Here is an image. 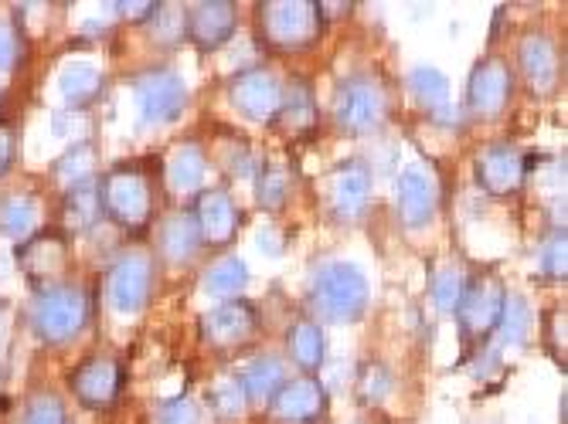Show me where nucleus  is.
<instances>
[{
  "label": "nucleus",
  "mask_w": 568,
  "mask_h": 424,
  "mask_svg": "<svg viewBox=\"0 0 568 424\" xmlns=\"http://www.w3.org/2000/svg\"><path fill=\"white\" fill-rule=\"evenodd\" d=\"M372 286L354 261H324L310 282V302L327 323H357L368 309Z\"/></svg>",
  "instance_id": "f257e3e1"
},
{
  "label": "nucleus",
  "mask_w": 568,
  "mask_h": 424,
  "mask_svg": "<svg viewBox=\"0 0 568 424\" xmlns=\"http://www.w3.org/2000/svg\"><path fill=\"white\" fill-rule=\"evenodd\" d=\"M260 38L273 51L314 48L324 31V8L314 0H266L255 8Z\"/></svg>",
  "instance_id": "f03ea898"
},
{
  "label": "nucleus",
  "mask_w": 568,
  "mask_h": 424,
  "mask_svg": "<svg viewBox=\"0 0 568 424\" xmlns=\"http://www.w3.org/2000/svg\"><path fill=\"white\" fill-rule=\"evenodd\" d=\"M89 323V296L82 286L72 282H55L34 292L31 299V327L38 340L59 347L69 343L72 337L82 333Z\"/></svg>",
  "instance_id": "7ed1b4c3"
},
{
  "label": "nucleus",
  "mask_w": 568,
  "mask_h": 424,
  "mask_svg": "<svg viewBox=\"0 0 568 424\" xmlns=\"http://www.w3.org/2000/svg\"><path fill=\"white\" fill-rule=\"evenodd\" d=\"M99 197H102V215H106L113 225H120L123 231L140 235L150 228L153 187H150V177L136 164H123L102 177Z\"/></svg>",
  "instance_id": "20e7f679"
},
{
  "label": "nucleus",
  "mask_w": 568,
  "mask_h": 424,
  "mask_svg": "<svg viewBox=\"0 0 568 424\" xmlns=\"http://www.w3.org/2000/svg\"><path fill=\"white\" fill-rule=\"evenodd\" d=\"M388 116V95L378 79L372 75H351L337 85L334 95V120L337 130L347 136H368Z\"/></svg>",
  "instance_id": "39448f33"
},
{
  "label": "nucleus",
  "mask_w": 568,
  "mask_h": 424,
  "mask_svg": "<svg viewBox=\"0 0 568 424\" xmlns=\"http://www.w3.org/2000/svg\"><path fill=\"white\" fill-rule=\"evenodd\" d=\"M133 99L143 126H168L187 110V82L171 69H153L136 79Z\"/></svg>",
  "instance_id": "423d86ee"
},
{
  "label": "nucleus",
  "mask_w": 568,
  "mask_h": 424,
  "mask_svg": "<svg viewBox=\"0 0 568 424\" xmlns=\"http://www.w3.org/2000/svg\"><path fill=\"white\" fill-rule=\"evenodd\" d=\"M153 286V261L143 251H126L113 261V269L106 276V299L120 316H136Z\"/></svg>",
  "instance_id": "0eeeda50"
},
{
  "label": "nucleus",
  "mask_w": 568,
  "mask_h": 424,
  "mask_svg": "<svg viewBox=\"0 0 568 424\" xmlns=\"http://www.w3.org/2000/svg\"><path fill=\"white\" fill-rule=\"evenodd\" d=\"M69 384H72V394H75V401L82 407H89V411H106L120 397L123 366H120V360H113L106 353H92V356H85L72 370Z\"/></svg>",
  "instance_id": "6e6552de"
},
{
  "label": "nucleus",
  "mask_w": 568,
  "mask_h": 424,
  "mask_svg": "<svg viewBox=\"0 0 568 424\" xmlns=\"http://www.w3.org/2000/svg\"><path fill=\"white\" fill-rule=\"evenodd\" d=\"M439 204V184L433 167L408 164L395 180V210L405 228H426L436 218Z\"/></svg>",
  "instance_id": "1a4fd4ad"
},
{
  "label": "nucleus",
  "mask_w": 568,
  "mask_h": 424,
  "mask_svg": "<svg viewBox=\"0 0 568 424\" xmlns=\"http://www.w3.org/2000/svg\"><path fill=\"white\" fill-rule=\"evenodd\" d=\"M255 333H260V312L242 299H225L201 316V340L219 350L245 347Z\"/></svg>",
  "instance_id": "9d476101"
},
{
  "label": "nucleus",
  "mask_w": 568,
  "mask_h": 424,
  "mask_svg": "<svg viewBox=\"0 0 568 424\" xmlns=\"http://www.w3.org/2000/svg\"><path fill=\"white\" fill-rule=\"evenodd\" d=\"M229 102L248 123H270L280 113L283 85L276 82V75H270L263 69H245L229 82Z\"/></svg>",
  "instance_id": "9b49d317"
},
{
  "label": "nucleus",
  "mask_w": 568,
  "mask_h": 424,
  "mask_svg": "<svg viewBox=\"0 0 568 424\" xmlns=\"http://www.w3.org/2000/svg\"><path fill=\"white\" fill-rule=\"evenodd\" d=\"M474 174H477V184L494 194V197H507L514 194L525 177H528V164H525V156L521 149L514 146V143H490L477 153V161H474Z\"/></svg>",
  "instance_id": "f8f14e48"
},
{
  "label": "nucleus",
  "mask_w": 568,
  "mask_h": 424,
  "mask_svg": "<svg viewBox=\"0 0 568 424\" xmlns=\"http://www.w3.org/2000/svg\"><path fill=\"white\" fill-rule=\"evenodd\" d=\"M514 92V75L507 69V62L500 59H484L467 82V105L477 120H497Z\"/></svg>",
  "instance_id": "ddd939ff"
},
{
  "label": "nucleus",
  "mask_w": 568,
  "mask_h": 424,
  "mask_svg": "<svg viewBox=\"0 0 568 424\" xmlns=\"http://www.w3.org/2000/svg\"><path fill=\"white\" fill-rule=\"evenodd\" d=\"M18 261H21V272L38 286H55L65 269H69V241L65 235L59 231H44V235H31L21 251H18Z\"/></svg>",
  "instance_id": "4468645a"
},
{
  "label": "nucleus",
  "mask_w": 568,
  "mask_h": 424,
  "mask_svg": "<svg viewBox=\"0 0 568 424\" xmlns=\"http://www.w3.org/2000/svg\"><path fill=\"white\" fill-rule=\"evenodd\" d=\"M504 296H507L504 286L490 276L467 282V292H463V299L456 306L463 333L474 337V340H484L487 333H494L497 320H500V309H504Z\"/></svg>",
  "instance_id": "2eb2a0df"
},
{
  "label": "nucleus",
  "mask_w": 568,
  "mask_h": 424,
  "mask_svg": "<svg viewBox=\"0 0 568 424\" xmlns=\"http://www.w3.org/2000/svg\"><path fill=\"white\" fill-rule=\"evenodd\" d=\"M324 384L317 378H296L273 394L270 417L276 424H314L324 411Z\"/></svg>",
  "instance_id": "dca6fc26"
},
{
  "label": "nucleus",
  "mask_w": 568,
  "mask_h": 424,
  "mask_svg": "<svg viewBox=\"0 0 568 424\" xmlns=\"http://www.w3.org/2000/svg\"><path fill=\"white\" fill-rule=\"evenodd\" d=\"M239 28V8L229 0H204L187 11V38L201 51H219L235 38Z\"/></svg>",
  "instance_id": "f3484780"
},
{
  "label": "nucleus",
  "mask_w": 568,
  "mask_h": 424,
  "mask_svg": "<svg viewBox=\"0 0 568 424\" xmlns=\"http://www.w3.org/2000/svg\"><path fill=\"white\" fill-rule=\"evenodd\" d=\"M194 221L201 231V241L209 245H229L239 231V207L235 197L222 187L215 190H201L194 204Z\"/></svg>",
  "instance_id": "a211bd4d"
},
{
  "label": "nucleus",
  "mask_w": 568,
  "mask_h": 424,
  "mask_svg": "<svg viewBox=\"0 0 568 424\" xmlns=\"http://www.w3.org/2000/svg\"><path fill=\"white\" fill-rule=\"evenodd\" d=\"M331 200L344 221L365 215L372 200V167L365 161H347L344 167H337L331 180Z\"/></svg>",
  "instance_id": "6ab92c4d"
},
{
  "label": "nucleus",
  "mask_w": 568,
  "mask_h": 424,
  "mask_svg": "<svg viewBox=\"0 0 568 424\" xmlns=\"http://www.w3.org/2000/svg\"><path fill=\"white\" fill-rule=\"evenodd\" d=\"M518 65L535 95H551L558 85V48L548 34H528L518 48Z\"/></svg>",
  "instance_id": "aec40b11"
},
{
  "label": "nucleus",
  "mask_w": 568,
  "mask_h": 424,
  "mask_svg": "<svg viewBox=\"0 0 568 424\" xmlns=\"http://www.w3.org/2000/svg\"><path fill=\"white\" fill-rule=\"evenodd\" d=\"M239 384L245 391V401H273V394L286 384V363L276 353H263L242 366Z\"/></svg>",
  "instance_id": "412c9836"
},
{
  "label": "nucleus",
  "mask_w": 568,
  "mask_h": 424,
  "mask_svg": "<svg viewBox=\"0 0 568 424\" xmlns=\"http://www.w3.org/2000/svg\"><path fill=\"white\" fill-rule=\"evenodd\" d=\"M408 92L416 99L426 113H433L436 120H449L453 113V95H449V79L433 69V65H416L408 72Z\"/></svg>",
  "instance_id": "4be33fe9"
},
{
  "label": "nucleus",
  "mask_w": 568,
  "mask_h": 424,
  "mask_svg": "<svg viewBox=\"0 0 568 424\" xmlns=\"http://www.w3.org/2000/svg\"><path fill=\"white\" fill-rule=\"evenodd\" d=\"M102 92V72L95 62L89 59H72L62 65L59 72V95L69 110H79V105H89L95 95Z\"/></svg>",
  "instance_id": "5701e85b"
},
{
  "label": "nucleus",
  "mask_w": 568,
  "mask_h": 424,
  "mask_svg": "<svg viewBox=\"0 0 568 424\" xmlns=\"http://www.w3.org/2000/svg\"><path fill=\"white\" fill-rule=\"evenodd\" d=\"M158 245L171 265H187L201 248V231L194 215H171L158 231Z\"/></svg>",
  "instance_id": "b1692460"
},
{
  "label": "nucleus",
  "mask_w": 568,
  "mask_h": 424,
  "mask_svg": "<svg viewBox=\"0 0 568 424\" xmlns=\"http://www.w3.org/2000/svg\"><path fill=\"white\" fill-rule=\"evenodd\" d=\"M276 120L293 133V136H303L317 126V102H314V92H310L306 82H290L283 89V102H280V113Z\"/></svg>",
  "instance_id": "393cba45"
},
{
  "label": "nucleus",
  "mask_w": 568,
  "mask_h": 424,
  "mask_svg": "<svg viewBox=\"0 0 568 424\" xmlns=\"http://www.w3.org/2000/svg\"><path fill=\"white\" fill-rule=\"evenodd\" d=\"M38 228V200L28 194H14L0 200V235L11 241H28Z\"/></svg>",
  "instance_id": "a878e982"
},
{
  "label": "nucleus",
  "mask_w": 568,
  "mask_h": 424,
  "mask_svg": "<svg viewBox=\"0 0 568 424\" xmlns=\"http://www.w3.org/2000/svg\"><path fill=\"white\" fill-rule=\"evenodd\" d=\"M204 174H209V161H204L201 146L184 143V146L174 149L171 164H168V177H171V187H174V190H181V194L201 190Z\"/></svg>",
  "instance_id": "bb28decb"
},
{
  "label": "nucleus",
  "mask_w": 568,
  "mask_h": 424,
  "mask_svg": "<svg viewBox=\"0 0 568 424\" xmlns=\"http://www.w3.org/2000/svg\"><path fill=\"white\" fill-rule=\"evenodd\" d=\"M99 218H102L99 180H85V184L65 190V225L72 231H89Z\"/></svg>",
  "instance_id": "cd10ccee"
},
{
  "label": "nucleus",
  "mask_w": 568,
  "mask_h": 424,
  "mask_svg": "<svg viewBox=\"0 0 568 424\" xmlns=\"http://www.w3.org/2000/svg\"><path fill=\"white\" fill-rule=\"evenodd\" d=\"M286 343H290L293 360H296L303 370H317V366L324 363L327 340H324L321 323H314V320H300V323H293L290 333H286Z\"/></svg>",
  "instance_id": "c85d7f7f"
},
{
  "label": "nucleus",
  "mask_w": 568,
  "mask_h": 424,
  "mask_svg": "<svg viewBox=\"0 0 568 424\" xmlns=\"http://www.w3.org/2000/svg\"><path fill=\"white\" fill-rule=\"evenodd\" d=\"M51 174H55V180H62L65 187H79L85 180H95V146L89 139L69 146L55 167H51Z\"/></svg>",
  "instance_id": "c756f323"
},
{
  "label": "nucleus",
  "mask_w": 568,
  "mask_h": 424,
  "mask_svg": "<svg viewBox=\"0 0 568 424\" xmlns=\"http://www.w3.org/2000/svg\"><path fill=\"white\" fill-rule=\"evenodd\" d=\"M531 333V306L525 296H504V309L497 320V337L500 347H525Z\"/></svg>",
  "instance_id": "7c9ffc66"
},
{
  "label": "nucleus",
  "mask_w": 568,
  "mask_h": 424,
  "mask_svg": "<svg viewBox=\"0 0 568 424\" xmlns=\"http://www.w3.org/2000/svg\"><path fill=\"white\" fill-rule=\"evenodd\" d=\"M204 292L209 296H222V299H235L245 286H248V269H245V261L242 258H222L215 261L209 272H204L201 279Z\"/></svg>",
  "instance_id": "2f4dec72"
},
{
  "label": "nucleus",
  "mask_w": 568,
  "mask_h": 424,
  "mask_svg": "<svg viewBox=\"0 0 568 424\" xmlns=\"http://www.w3.org/2000/svg\"><path fill=\"white\" fill-rule=\"evenodd\" d=\"M209 407L219 414V417H239L245 411V391L239 384L235 374H222L209 384Z\"/></svg>",
  "instance_id": "473e14b6"
},
{
  "label": "nucleus",
  "mask_w": 568,
  "mask_h": 424,
  "mask_svg": "<svg viewBox=\"0 0 568 424\" xmlns=\"http://www.w3.org/2000/svg\"><path fill=\"white\" fill-rule=\"evenodd\" d=\"M290 194V174L283 164L270 161L263 170H260V180H255V200H260V207H270L276 210Z\"/></svg>",
  "instance_id": "72a5a7b5"
},
{
  "label": "nucleus",
  "mask_w": 568,
  "mask_h": 424,
  "mask_svg": "<svg viewBox=\"0 0 568 424\" xmlns=\"http://www.w3.org/2000/svg\"><path fill=\"white\" fill-rule=\"evenodd\" d=\"M463 292H467V276H463L459 269H443L433 282V299H436L439 312H456Z\"/></svg>",
  "instance_id": "f704fd0d"
},
{
  "label": "nucleus",
  "mask_w": 568,
  "mask_h": 424,
  "mask_svg": "<svg viewBox=\"0 0 568 424\" xmlns=\"http://www.w3.org/2000/svg\"><path fill=\"white\" fill-rule=\"evenodd\" d=\"M150 24H153V34H158L161 44H178L187 34V14L181 8H171V4H158Z\"/></svg>",
  "instance_id": "c9c22d12"
},
{
  "label": "nucleus",
  "mask_w": 568,
  "mask_h": 424,
  "mask_svg": "<svg viewBox=\"0 0 568 424\" xmlns=\"http://www.w3.org/2000/svg\"><path fill=\"white\" fill-rule=\"evenodd\" d=\"M18 424H65V407L55 394H34L24 411H21V421Z\"/></svg>",
  "instance_id": "e433bc0d"
},
{
  "label": "nucleus",
  "mask_w": 568,
  "mask_h": 424,
  "mask_svg": "<svg viewBox=\"0 0 568 424\" xmlns=\"http://www.w3.org/2000/svg\"><path fill=\"white\" fill-rule=\"evenodd\" d=\"M565 255H568L565 231H555V235L545 241V248H541V272H545L548 279H561V282H565V276H568V261H565Z\"/></svg>",
  "instance_id": "4c0bfd02"
},
{
  "label": "nucleus",
  "mask_w": 568,
  "mask_h": 424,
  "mask_svg": "<svg viewBox=\"0 0 568 424\" xmlns=\"http://www.w3.org/2000/svg\"><path fill=\"white\" fill-rule=\"evenodd\" d=\"M153 424H197V407L187 397H174V401L158 407Z\"/></svg>",
  "instance_id": "58836bf2"
},
{
  "label": "nucleus",
  "mask_w": 568,
  "mask_h": 424,
  "mask_svg": "<svg viewBox=\"0 0 568 424\" xmlns=\"http://www.w3.org/2000/svg\"><path fill=\"white\" fill-rule=\"evenodd\" d=\"M392 387V378H388V370L385 366H368L365 374H361V394H365L368 401H382Z\"/></svg>",
  "instance_id": "ea45409f"
},
{
  "label": "nucleus",
  "mask_w": 568,
  "mask_h": 424,
  "mask_svg": "<svg viewBox=\"0 0 568 424\" xmlns=\"http://www.w3.org/2000/svg\"><path fill=\"white\" fill-rule=\"evenodd\" d=\"M18 62V28L14 21L0 18V72H11Z\"/></svg>",
  "instance_id": "a19ab883"
},
{
  "label": "nucleus",
  "mask_w": 568,
  "mask_h": 424,
  "mask_svg": "<svg viewBox=\"0 0 568 424\" xmlns=\"http://www.w3.org/2000/svg\"><path fill=\"white\" fill-rule=\"evenodd\" d=\"M14 146H18V133L8 123H0V177L8 174V167L14 161Z\"/></svg>",
  "instance_id": "79ce46f5"
},
{
  "label": "nucleus",
  "mask_w": 568,
  "mask_h": 424,
  "mask_svg": "<svg viewBox=\"0 0 568 424\" xmlns=\"http://www.w3.org/2000/svg\"><path fill=\"white\" fill-rule=\"evenodd\" d=\"M113 11L120 14V18H126V21H146V18H153V11H158V4H150V0H143V4H126V0H120V4H113Z\"/></svg>",
  "instance_id": "37998d69"
}]
</instances>
